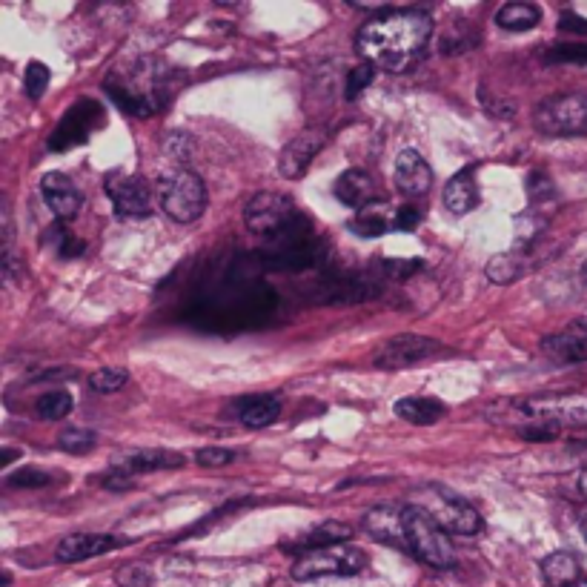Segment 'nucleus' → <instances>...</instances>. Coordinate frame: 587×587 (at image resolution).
<instances>
[{
  "instance_id": "nucleus-29",
  "label": "nucleus",
  "mask_w": 587,
  "mask_h": 587,
  "mask_svg": "<svg viewBox=\"0 0 587 587\" xmlns=\"http://www.w3.org/2000/svg\"><path fill=\"white\" fill-rule=\"evenodd\" d=\"M58 447H61L63 453L84 456V453H89L95 447V433L81 430V427H69V430H63L61 436H58Z\"/></svg>"
},
{
  "instance_id": "nucleus-2",
  "label": "nucleus",
  "mask_w": 587,
  "mask_h": 587,
  "mask_svg": "<svg viewBox=\"0 0 587 587\" xmlns=\"http://www.w3.org/2000/svg\"><path fill=\"white\" fill-rule=\"evenodd\" d=\"M487 419L513 427L527 441H553L565 427H587V399L556 396V399L504 401L487 413Z\"/></svg>"
},
{
  "instance_id": "nucleus-10",
  "label": "nucleus",
  "mask_w": 587,
  "mask_h": 587,
  "mask_svg": "<svg viewBox=\"0 0 587 587\" xmlns=\"http://www.w3.org/2000/svg\"><path fill=\"white\" fill-rule=\"evenodd\" d=\"M101 106L95 104V101H81V104H75L66 115H63V121L58 124V129L52 132V138H49V149L52 152H63V149H72V147H81L86 138H89V132L95 129V124H101Z\"/></svg>"
},
{
  "instance_id": "nucleus-21",
  "label": "nucleus",
  "mask_w": 587,
  "mask_h": 587,
  "mask_svg": "<svg viewBox=\"0 0 587 587\" xmlns=\"http://www.w3.org/2000/svg\"><path fill=\"white\" fill-rule=\"evenodd\" d=\"M476 204H479V189L473 181V169H462L444 187V207L453 215H467L476 210Z\"/></svg>"
},
{
  "instance_id": "nucleus-38",
  "label": "nucleus",
  "mask_w": 587,
  "mask_h": 587,
  "mask_svg": "<svg viewBox=\"0 0 587 587\" xmlns=\"http://www.w3.org/2000/svg\"><path fill=\"white\" fill-rule=\"evenodd\" d=\"M384 270L393 275V278H407V275H413L416 270H421V261H387Z\"/></svg>"
},
{
  "instance_id": "nucleus-5",
  "label": "nucleus",
  "mask_w": 587,
  "mask_h": 587,
  "mask_svg": "<svg viewBox=\"0 0 587 587\" xmlns=\"http://www.w3.org/2000/svg\"><path fill=\"white\" fill-rule=\"evenodd\" d=\"M364 567H367V556L358 547H315L295 559L293 579L295 582H315V579H330V576H356Z\"/></svg>"
},
{
  "instance_id": "nucleus-4",
  "label": "nucleus",
  "mask_w": 587,
  "mask_h": 587,
  "mask_svg": "<svg viewBox=\"0 0 587 587\" xmlns=\"http://www.w3.org/2000/svg\"><path fill=\"white\" fill-rule=\"evenodd\" d=\"M244 221L255 235H264L270 241H281L301 227H307V218L298 212L293 198L284 192H258L244 210Z\"/></svg>"
},
{
  "instance_id": "nucleus-32",
  "label": "nucleus",
  "mask_w": 587,
  "mask_h": 587,
  "mask_svg": "<svg viewBox=\"0 0 587 587\" xmlns=\"http://www.w3.org/2000/svg\"><path fill=\"white\" fill-rule=\"evenodd\" d=\"M23 86H26V95L32 101H38L49 86V66H43L41 61L29 63L26 72H23Z\"/></svg>"
},
{
  "instance_id": "nucleus-18",
  "label": "nucleus",
  "mask_w": 587,
  "mask_h": 587,
  "mask_svg": "<svg viewBox=\"0 0 587 587\" xmlns=\"http://www.w3.org/2000/svg\"><path fill=\"white\" fill-rule=\"evenodd\" d=\"M336 198L344 207H353V210H367L370 204H378L376 198V184L367 172L361 169H347L341 178L336 181Z\"/></svg>"
},
{
  "instance_id": "nucleus-16",
  "label": "nucleus",
  "mask_w": 587,
  "mask_h": 587,
  "mask_svg": "<svg viewBox=\"0 0 587 587\" xmlns=\"http://www.w3.org/2000/svg\"><path fill=\"white\" fill-rule=\"evenodd\" d=\"M324 147V132L321 129H307V132H301L298 138H293L284 152H281V161H278V169H281V175L284 178H301L310 164H313V158L318 155V149Z\"/></svg>"
},
{
  "instance_id": "nucleus-40",
  "label": "nucleus",
  "mask_w": 587,
  "mask_h": 587,
  "mask_svg": "<svg viewBox=\"0 0 587 587\" xmlns=\"http://www.w3.org/2000/svg\"><path fill=\"white\" fill-rule=\"evenodd\" d=\"M579 493L587 499V464H585V470L579 473Z\"/></svg>"
},
{
  "instance_id": "nucleus-30",
  "label": "nucleus",
  "mask_w": 587,
  "mask_h": 587,
  "mask_svg": "<svg viewBox=\"0 0 587 587\" xmlns=\"http://www.w3.org/2000/svg\"><path fill=\"white\" fill-rule=\"evenodd\" d=\"M126 381H129V376H126V370H121V367H101L98 373H92V378H89L92 390L95 393H104V396L118 393Z\"/></svg>"
},
{
  "instance_id": "nucleus-12",
  "label": "nucleus",
  "mask_w": 587,
  "mask_h": 587,
  "mask_svg": "<svg viewBox=\"0 0 587 587\" xmlns=\"http://www.w3.org/2000/svg\"><path fill=\"white\" fill-rule=\"evenodd\" d=\"M41 195L46 201L49 212L58 221H72L81 207H84V195L75 187V181L63 172H46L41 178Z\"/></svg>"
},
{
  "instance_id": "nucleus-25",
  "label": "nucleus",
  "mask_w": 587,
  "mask_h": 587,
  "mask_svg": "<svg viewBox=\"0 0 587 587\" xmlns=\"http://www.w3.org/2000/svg\"><path fill=\"white\" fill-rule=\"evenodd\" d=\"M542 21V9L533 3H504L496 12V23L507 32H527Z\"/></svg>"
},
{
  "instance_id": "nucleus-36",
  "label": "nucleus",
  "mask_w": 587,
  "mask_h": 587,
  "mask_svg": "<svg viewBox=\"0 0 587 587\" xmlns=\"http://www.w3.org/2000/svg\"><path fill=\"white\" fill-rule=\"evenodd\" d=\"M421 224V212L419 207H413V204H404L396 210V230L399 232H410L416 230Z\"/></svg>"
},
{
  "instance_id": "nucleus-17",
  "label": "nucleus",
  "mask_w": 587,
  "mask_h": 587,
  "mask_svg": "<svg viewBox=\"0 0 587 587\" xmlns=\"http://www.w3.org/2000/svg\"><path fill=\"white\" fill-rule=\"evenodd\" d=\"M126 539H118V536H106V533H72L58 542V550H55V559L58 562H84V559H92V556H101V553H109L118 545H124Z\"/></svg>"
},
{
  "instance_id": "nucleus-37",
  "label": "nucleus",
  "mask_w": 587,
  "mask_h": 587,
  "mask_svg": "<svg viewBox=\"0 0 587 587\" xmlns=\"http://www.w3.org/2000/svg\"><path fill=\"white\" fill-rule=\"evenodd\" d=\"M9 484H12V487H43V484H49V476L41 473V470L26 467V470H21V473L9 476Z\"/></svg>"
},
{
  "instance_id": "nucleus-33",
  "label": "nucleus",
  "mask_w": 587,
  "mask_h": 587,
  "mask_svg": "<svg viewBox=\"0 0 587 587\" xmlns=\"http://www.w3.org/2000/svg\"><path fill=\"white\" fill-rule=\"evenodd\" d=\"M373 78H376V69H373L370 63H361L356 69H350L347 86H344V98H347V101H356L358 95L373 84Z\"/></svg>"
},
{
  "instance_id": "nucleus-22",
  "label": "nucleus",
  "mask_w": 587,
  "mask_h": 587,
  "mask_svg": "<svg viewBox=\"0 0 587 587\" xmlns=\"http://www.w3.org/2000/svg\"><path fill=\"white\" fill-rule=\"evenodd\" d=\"M447 407L436 399H427V396H407V399L396 401V416L410 424H436L444 419Z\"/></svg>"
},
{
  "instance_id": "nucleus-3",
  "label": "nucleus",
  "mask_w": 587,
  "mask_h": 587,
  "mask_svg": "<svg viewBox=\"0 0 587 587\" xmlns=\"http://www.w3.org/2000/svg\"><path fill=\"white\" fill-rule=\"evenodd\" d=\"M404 533H407V553L436 570L456 565V547L444 527L419 504L404 507Z\"/></svg>"
},
{
  "instance_id": "nucleus-28",
  "label": "nucleus",
  "mask_w": 587,
  "mask_h": 587,
  "mask_svg": "<svg viewBox=\"0 0 587 587\" xmlns=\"http://www.w3.org/2000/svg\"><path fill=\"white\" fill-rule=\"evenodd\" d=\"M72 407H75V399L66 390H49V393H43L41 399L35 401V413L46 421L66 419L72 413Z\"/></svg>"
},
{
  "instance_id": "nucleus-24",
  "label": "nucleus",
  "mask_w": 587,
  "mask_h": 587,
  "mask_svg": "<svg viewBox=\"0 0 587 587\" xmlns=\"http://www.w3.org/2000/svg\"><path fill=\"white\" fill-rule=\"evenodd\" d=\"M350 230L361 238H381L384 232L396 230V215H390L384 204H370L350 221Z\"/></svg>"
},
{
  "instance_id": "nucleus-15",
  "label": "nucleus",
  "mask_w": 587,
  "mask_h": 587,
  "mask_svg": "<svg viewBox=\"0 0 587 587\" xmlns=\"http://www.w3.org/2000/svg\"><path fill=\"white\" fill-rule=\"evenodd\" d=\"M367 533L384 542V545L407 550V533H404V507L399 504H378L364 516Z\"/></svg>"
},
{
  "instance_id": "nucleus-43",
  "label": "nucleus",
  "mask_w": 587,
  "mask_h": 587,
  "mask_svg": "<svg viewBox=\"0 0 587 587\" xmlns=\"http://www.w3.org/2000/svg\"><path fill=\"white\" fill-rule=\"evenodd\" d=\"M582 281H585V287H587V261L582 264Z\"/></svg>"
},
{
  "instance_id": "nucleus-34",
  "label": "nucleus",
  "mask_w": 587,
  "mask_h": 587,
  "mask_svg": "<svg viewBox=\"0 0 587 587\" xmlns=\"http://www.w3.org/2000/svg\"><path fill=\"white\" fill-rule=\"evenodd\" d=\"M547 61L553 63H587V46H573V43H562L553 46L547 52Z\"/></svg>"
},
{
  "instance_id": "nucleus-8",
  "label": "nucleus",
  "mask_w": 587,
  "mask_h": 587,
  "mask_svg": "<svg viewBox=\"0 0 587 587\" xmlns=\"http://www.w3.org/2000/svg\"><path fill=\"white\" fill-rule=\"evenodd\" d=\"M447 533H459V536H476L484 527L482 516L473 504L459 499L456 493H450L447 487H427L424 490V502H419Z\"/></svg>"
},
{
  "instance_id": "nucleus-39",
  "label": "nucleus",
  "mask_w": 587,
  "mask_h": 587,
  "mask_svg": "<svg viewBox=\"0 0 587 587\" xmlns=\"http://www.w3.org/2000/svg\"><path fill=\"white\" fill-rule=\"evenodd\" d=\"M562 29H570V32H587V21L579 18V15H565L562 18Z\"/></svg>"
},
{
  "instance_id": "nucleus-27",
  "label": "nucleus",
  "mask_w": 587,
  "mask_h": 587,
  "mask_svg": "<svg viewBox=\"0 0 587 587\" xmlns=\"http://www.w3.org/2000/svg\"><path fill=\"white\" fill-rule=\"evenodd\" d=\"M525 275V258L516 255V252H504V255H496L490 264H487V278L493 284H513L516 278Z\"/></svg>"
},
{
  "instance_id": "nucleus-1",
  "label": "nucleus",
  "mask_w": 587,
  "mask_h": 587,
  "mask_svg": "<svg viewBox=\"0 0 587 587\" xmlns=\"http://www.w3.org/2000/svg\"><path fill=\"white\" fill-rule=\"evenodd\" d=\"M433 35V21L421 9H387L361 26L356 38L358 55L373 69L407 72L419 61Z\"/></svg>"
},
{
  "instance_id": "nucleus-26",
  "label": "nucleus",
  "mask_w": 587,
  "mask_h": 587,
  "mask_svg": "<svg viewBox=\"0 0 587 587\" xmlns=\"http://www.w3.org/2000/svg\"><path fill=\"white\" fill-rule=\"evenodd\" d=\"M350 539H353V530H350V527L341 525V522H327V525L315 527L307 539H301L298 547H301V553H307V550H315V547L344 545V542H350Z\"/></svg>"
},
{
  "instance_id": "nucleus-14",
  "label": "nucleus",
  "mask_w": 587,
  "mask_h": 587,
  "mask_svg": "<svg viewBox=\"0 0 587 587\" xmlns=\"http://www.w3.org/2000/svg\"><path fill=\"white\" fill-rule=\"evenodd\" d=\"M396 187L404 198H424L433 187V169L421 158L419 152L404 149L396 158Z\"/></svg>"
},
{
  "instance_id": "nucleus-31",
  "label": "nucleus",
  "mask_w": 587,
  "mask_h": 587,
  "mask_svg": "<svg viewBox=\"0 0 587 587\" xmlns=\"http://www.w3.org/2000/svg\"><path fill=\"white\" fill-rule=\"evenodd\" d=\"M46 241H49L55 250L61 252L63 258H75V255H81V252L86 250L84 241H81V238H75V235L66 230L63 224L52 227V230H49V235H46Z\"/></svg>"
},
{
  "instance_id": "nucleus-20",
  "label": "nucleus",
  "mask_w": 587,
  "mask_h": 587,
  "mask_svg": "<svg viewBox=\"0 0 587 587\" xmlns=\"http://www.w3.org/2000/svg\"><path fill=\"white\" fill-rule=\"evenodd\" d=\"M184 467V456L169 453V450H138L129 453L124 459H118L115 470L124 476H135V473H152V470H175Z\"/></svg>"
},
{
  "instance_id": "nucleus-6",
  "label": "nucleus",
  "mask_w": 587,
  "mask_h": 587,
  "mask_svg": "<svg viewBox=\"0 0 587 587\" xmlns=\"http://www.w3.org/2000/svg\"><path fill=\"white\" fill-rule=\"evenodd\" d=\"M158 198H161V210L178 224H192L207 210V187L189 169L169 172L167 178L158 184Z\"/></svg>"
},
{
  "instance_id": "nucleus-35",
  "label": "nucleus",
  "mask_w": 587,
  "mask_h": 587,
  "mask_svg": "<svg viewBox=\"0 0 587 587\" xmlns=\"http://www.w3.org/2000/svg\"><path fill=\"white\" fill-rule=\"evenodd\" d=\"M195 459H198V464H204V467H224V464H230L235 459V453L224 450V447H207V450H198Z\"/></svg>"
},
{
  "instance_id": "nucleus-13",
  "label": "nucleus",
  "mask_w": 587,
  "mask_h": 587,
  "mask_svg": "<svg viewBox=\"0 0 587 587\" xmlns=\"http://www.w3.org/2000/svg\"><path fill=\"white\" fill-rule=\"evenodd\" d=\"M542 350L559 364H585L587 361V318H576L556 336L542 341Z\"/></svg>"
},
{
  "instance_id": "nucleus-41",
  "label": "nucleus",
  "mask_w": 587,
  "mask_h": 587,
  "mask_svg": "<svg viewBox=\"0 0 587 587\" xmlns=\"http://www.w3.org/2000/svg\"><path fill=\"white\" fill-rule=\"evenodd\" d=\"M12 456H15V450H3V459H0V464H9L12 462Z\"/></svg>"
},
{
  "instance_id": "nucleus-9",
  "label": "nucleus",
  "mask_w": 587,
  "mask_h": 587,
  "mask_svg": "<svg viewBox=\"0 0 587 587\" xmlns=\"http://www.w3.org/2000/svg\"><path fill=\"white\" fill-rule=\"evenodd\" d=\"M436 353H439V341L416 336V333H404V336L390 338V341L381 344V350L376 353V367H381V370H404V367H413V364L433 358Z\"/></svg>"
},
{
  "instance_id": "nucleus-7",
  "label": "nucleus",
  "mask_w": 587,
  "mask_h": 587,
  "mask_svg": "<svg viewBox=\"0 0 587 587\" xmlns=\"http://www.w3.org/2000/svg\"><path fill=\"white\" fill-rule=\"evenodd\" d=\"M536 129L547 138H573L587 132V95L585 92H562L545 98L533 115Z\"/></svg>"
},
{
  "instance_id": "nucleus-44",
  "label": "nucleus",
  "mask_w": 587,
  "mask_h": 587,
  "mask_svg": "<svg viewBox=\"0 0 587 587\" xmlns=\"http://www.w3.org/2000/svg\"><path fill=\"white\" fill-rule=\"evenodd\" d=\"M573 587H587V579H579V582H576Z\"/></svg>"
},
{
  "instance_id": "nucleus-23",
  "label": "nucleus",
  "mask_w": 587,
  "mask_h": 587,
  "mask_svg": "<svg viewBox=\"0 0 587 587\" xmlns=\"http://www.w3.org/2000/svg\"><path fill=\"white\" fill-rule=\"evenodd\" d=\"M542 573H545V582L550 587H573L579 579H582V567H579V559L573 553H553L542 562Z\"/></svg>"
},
{
  "instance_id": "nucleus-42",
  "label": "nucleus",
  "mask_w": 587,
  "mask_h": 587,
  "mask_svg": "<svg viewBox=\"0 0 587 587\" xmlns=\"http://www.w3.org/2000/svg\"><path fill=\"white\" fill-rule=\"evenodd\" d=\"M579 527H582V536H585V542H587V513H582V519H579Z\"/></svg>"
},
{
  "instance_id": "nucleus-11",
  "label": "nucleus",
  "mask_w": 587,
  "mask_h": 587,
  "mask_svg": "<svg viewBox=\"0 0 587 587\" xmlns=\"http://www.w3.org/2000/svg\"><path fill=\"white\" fill-rule=\"evenodd\" d=\"M106 195L124 218H147L152 212V189L141 175H115L106 181Z\"/></svg>"
},
{
  "instance_id": "nucleus-19",
  "label": "nucleus",
  "mask_w": 587,
  "mask_h": 587,
  "mask_svg": "<svg viewBox=\"0 0 587 587\" xmlns=\"http://www.w3.org/2000/svg\"><path fill=\"white\" fill-rule=\"evenodd\" d=\"M278 413H281V401L275 396H244L232 404V416L250 430H261V427L273 424Z\"/></svg>"
},
{
  "instance_id": "nucleus-45",
  "label": "nucleus",
  "mask_w": 587,
  "mask_h": 587,
  "mask_svg": "<svg viewBox=\"0 0 587 587\" xmlns=\"http://www.w3.org/2000/svg\"><path fill=\"white\" fill-rule=\"evenodd\" d=\"M275 587H287V585H275Z\"/></svg>"
}]
</instances>
